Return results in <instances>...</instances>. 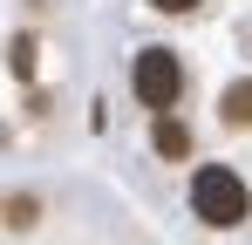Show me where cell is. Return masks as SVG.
I'll return each instance as SVG.
<instances>
[{"label": "cell", "mask_w": 252, "mask_h": 245, "mask_svg": "<svg viewBox=\"0 0 252 245\" xmlns=\"http://www.w3.org/2000/svg\"><path fill=\"white\" fill-rule=\"evenodd\" d=\"M191 211L205 218L211 232L246 225V211H252L246 177H239V170H225V163H198V170H191Z\"/></svg>", "instance_id": "cell-1"}, {"label": "cell", "mask_w": 252, "mask_h": 245, "mask_svg": "<svg viewBox=\"0 0 252 245\" xmlns=\"http://www.w3.org/2000/svg\"><path fill=\"white\" fill-rule=\"evenodd\" d=\"M129 89H136L143 109L170 116L177 95H184V61H177V48H136V61H129Z\"/></svg>", "instance_id": "cell-2"}, {"label": "cell", "mask_w": 252, "mask_h": 245, "mask_svg": "<svg viewBox=\"0 0 252 245\" xmlns=\"http://www.w3.org/2000/svg\"><path fill=\"white\" fill-rule=\"evenodd\" d=\"M150 143H157V157H191V129H184V122L177 116H157V129H150Z\"/></svg>", "instance_id": "cell-3"}, {"label": "cell", "mask_w": 252, "mask_h": 245, "mask_svg": "<svg viewBox=\"0 0 252 245\" xmlns=\"http://www.w3.org/2000/svg\"><path fill=\"white\" fill-rule=\"evenodd\" d=\"M218 109H225V122H232V129H252V82H232Z\"/></svg>", "instance_id": "cell-4"}, {"label": "cell", "mask_w": 252, "mask_h": 245, "mask_svg": "<svg viewBox=\"0 0 252 245\" xmlns=\"http://www.w3.org/2000/svg\"><path fill=\"white\" fill-rule=\"evenodd\" d=\"M34 218H41V204H34V198H7V225H14V232H28Z\"/></svg>", "instance_id": "cell-5"}, {"label": "cell", "mask_w": 252, "mask_h": 245, "mask_svg": "<svg viewBox=\"0 0 252 245\" xmlns=\"http://www.w3.org/2000/svg\"><path fill=\"white\" fill-rule=\"evenodd\" d=\"M14 75H34V41L14 34Z\"/></svg>", "instance_id": "cell-6"}, {"label": "cell", "mask_w": 252, "mask_h": 245, "mask_svg": "<svg viewBox=\"0 0 252 245\" xmlns=\"http://www.w3.org/2000/svg\"><path fill=\"white\" fill-rule=\"evenodd\" d=\"M150 7H157V14H191L198 0H150Z\"/></svg>", "instance_id": "cell-7"}]
</instances>
